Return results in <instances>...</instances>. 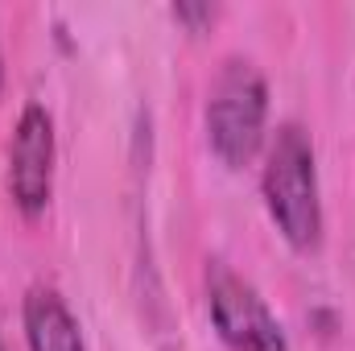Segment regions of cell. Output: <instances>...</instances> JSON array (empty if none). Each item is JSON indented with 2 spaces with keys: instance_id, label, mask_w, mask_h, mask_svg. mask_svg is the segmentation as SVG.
I'll list each match as a JSON object with an SVG mask.
<instances>
[{
  "instance_id": "cell-1",
  "label": "cell",
  "mask_w": 355,
  "mask_h": 351,
  "mask_svg": "<svg viewBox=\"0 0 355 351\" xmlns=\"http://www.w3.org/2000/svg\"><path fill=\"white\" fill-rule=\"evenodd\" d=\"M261 198L268 223L297 257L322 248L327 211H322V182H318V149L306 124L281 120L268 132L261 153Z\"/></svg>"
},
{
  "instance_id": "cell-2",
  "label": "cell",
  "mask_w": 355,
  "mask_h": 351,
  "mask_svg": "<svg viewBox=\"0 0 355 351\" xmlns=\"http://www.w3.org/2000/svg\"><path fill=\"white\" fill-rule=\"evenodd\" d=\"M207 149L219 166L244 170L265 153L268 141V79L248 54H227L202 103Z\"/></svg>"
},
{
  "instance_id": "cell-3",
  "label": "cell",
  "mask_w": 355,
  "mask_h": 351,
  "mask_svg": "<svg viewBox=\"0 0 355 351\" xmlns=\"http://www.w3.org/2000/svg\"><path fill=\"white\" fill-rule=\"evenodd\" d=\"M202 298L223 351H293L281 318L272 314L268 298L227 261H207Z\"/></svg>"
},
{
  "instance_id": "cell-4",
  "label": "cell",
  "mask_w": 355,
  "mask_h": 351,
  "mask_svg": "<svg viewBox=\"0 0 355 351\" xmlns=\"http://www.w3.org/2000/svg\"><path fill=\"white\" fill-rule=\"evenodd\" d=\"M54 162H58V137L54 116L46 103L29 99L12 124L8 141V198L25 219H42L54 198Z\"/></svg>"
},
{
  "instance_id": "cell-5",
  "label": "cell",
  "mask_w": 355,
  "mask_h": 351,
  "mask_svg": "<svg viewBox=\"0 0 355 351\" xmlns=\"http://www.w3.org/2000/svg\"><path fill=\"white\" fill-rule=\"evenodd\" d=\"M21 327L29 351H87L83 327L58 285H29L21 298Z\"/></svg>"
},
{
  "instance_id": "cell-6",
  "label": "cell",
  "mask_w": 355,
  "mask_h": 351,
  "mask_svg": "<svg viewBox=\"0 0 355 351\" xmlns=\"http://www.w3.org/2000/svg\"><path fill=\"white\" fill-rule=\"evenodd\" d=\"M170 17H174L178 25H186L190 33H198V29H207L215 17H219V8L215 4H194V0H178L174 8H170Z\"/></svg>"
},
{
  "instance_id": "cell-7",
  "label": "cell",
  "mask_w": 355,
  "mask_h": 351,
  "mask_svg": "<svg viewBox=\"0 0 355 351\" xmlns=\"http://www.w3.org/2000/svg\"><path fill=\"white\" fill-rule=\"evenodd\" d=\"M0 95H4V50H0Z\"/></svg>"
},
{
  "instance_id": "cell-8",
  "label": "cell",
  "mask_w": 355,
  "mask_h": 351,
  "mask_svg": "<svg viewBox=\"0 0 355 351\" xmlns=\"http://www.w3.org/2000/svg\"><path fill=\"white\" fill-rule=\"evenodd\" d=\"M0 351H4V335H0Z\"/></svg>"
}]
</instances>
